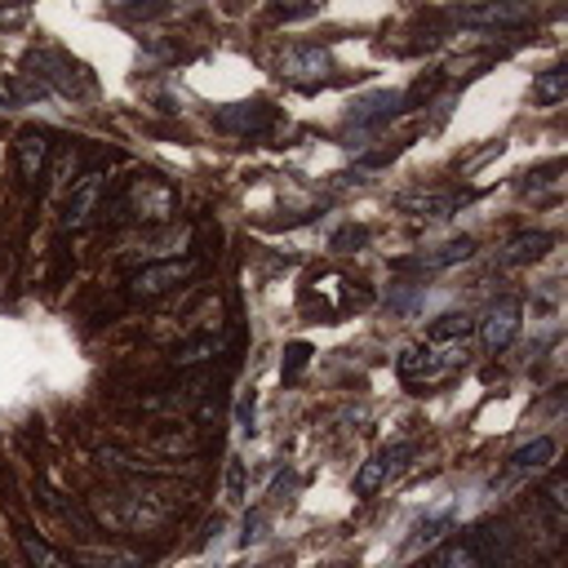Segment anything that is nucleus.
<instances>
[{
  "label": "nucleus",
  "mask_w": 568,
  "mask_h": 568,
  "mask_svg": "<svg viewBox=\"0 0 568 568\" xmlns=\"http://www.w3.org/2000/svg\"><path fill=\"white\" fill-rule=\"evenodd\" d=\"M178 511H182V498L174 489H147V485L93 498V515L102 524H111V528H121V533H156Z\"/></svg>",
  "instance_id": "obj_1"
},
{
  "label": "nucleus",
  "mask_w": 568,
  "mask_h": 568,
  "mask_svg": "<svg viewBox=\"0 0 568 568\" xmlns=\"http://www.w3.org/2000/svg\"><path fill=\"white\" fill-rule=\"evenodd\" d=\"M178 213V191L160 178V174H134L116 204H111L107 218H116V222H169Z\"/></svg>",
  "instance_id": "obj_2"
},
{
  "label": "nucleus",
  "mask_w": 568,
  "mask_h": 568,
  "mask_svg": "<svg viewBox=\"0 0 568 568\" xmlns=\"http://www.w3.org/2000/svg\"><path fill=\"white\" fill-rule=\"evenodd\" d=\"M27 67H32L27 71L32 80H41L45 89H58L63 98H89L93 93V76L76 58H67L63 49H32Z\"/></svg>",
  "instance_id": "obj_3"
},
{
  "label": "nucleus",
  "mask_w": 568,
  "mask_h": 568,
  "mask_svg": "<svg viewBox=\"0 0 568 568\" xmlns=\"http://www.w3.org/2000/svg\"><path fill=\"white\" fill-rule=\"evenodd\" d=\"M463 360H467V343H426V347H409L396 369L404 382H439Z\"/></svg>",
  "instance_id": "obj_4"
},
{
  "label": "nucleus",
  "mask_w": 568,
  "mask_h": 568,
  "mask_svg": "<svg viewBox=\"0 0 568 568\" xmlns=\"http://www.w3.org/2000/svg\"><path fill=\"white\" fill-rule=\"evenodd\" d=\"M191 276H196V258H165V263H147V267H138V271L125 280V293H130V298H138V302H152V298H165V293L182 289Z\"/></svg>",
  "instance_id": "obj_5"
},
{
  "label": "nucleus",
  "mask_w": 568,
  "mask_h": 568,
  "mask_svg": "<svg viewBox=\"0 0 568 568\" xmlns=\"http://www.w3.org/2000/svg\"><path fill=\"white\" fill-rule=\"evenodd\" d=\"M102 196H107V174L102 169H89L71 182L67 200H63V213H58V226L63 232H80V226H89L98 213H102Z\"/></svg>",
  "instance_id": "obj_6"
},
{
  "label": "nucleus",
  "mask_w": 568,
  "mask_h": 568,
  "mask_svg": "<svg viewBox=\"0 0 568 568\" xmlns=\"http://www.w3.org/2000/svg\"><path fill=\"white\" fill-rule=\"evenodd\" d=\"M458 23L476 32H506V27L533 23V5L528 0H480V5L458 10Z\"/></svg>",
  "instance_id": "obj_7"
},
{
  "label": "nucleus",
  "mask_w": 568,
  "mask_h": 568,
  "mask_svg": "<svg viewBox=\"0 0 568 568\" xmlns=\"http://www.w3.org/2000/svg\"><path fill=\"white\" fill-rule=\"evenodd\" d=\"M276 67H280V76L293 80V85H315V80L328 76L333 58H328V49H320V45H289Z\"/></svg>",
  "instance_id": "obj_8"
},
{
  "label": "nucleus",
  "mask_w": 568,
  "mask_h": 568,
  "mask_svg": "<svg viewBox=\"0 0 568 568\" xmlns=\"http://www.w3.org/2000/svg\"><path fill=\"white\" fill-rule=\"evenodd\" d=\"M218 125L226 134H267L276 125V107L271 102H232V107H222L218 111Z\"/></svg>",
  "instance_id": "obj_9"
},
{
  "label": "nucleus",
  "mask_w": 568,
  "mask_h": 568,
  "mask_svg": "<svg viewBox=\"0 0 568 568\" xmlns=\"http://www.w3.org/2000/svg\"><path fill=\"white\" fill-rule=\"evenodd\" d=\"M520 302L515 298H502L489 307V315L480 320V337H485V347L489 352H506L515 343V333H520Z\"/></svg>",
  "instance_id": "obj_10"
},
{
  "label": "nucleus",
  "mask_w": 568,
  "mask_h": 568,
  "mask_svg": "<svg viewBox=\"0 0 568 568\" xmlns=\"http://www.w3.org/2000/svg\"><path fill=\"white\" fill-rule=\"evenodd\" d=\"M404 458H413V444H391V448L374 453V458L356 471V498H374V493L387 485V476H391L396 467H404Z\"/></svg>",
  "instance_id": "obj_11"
},
{
  "label": "nucleus",
  "mask_w": 568,
  "mask_h": 568,
  "mask_svg": "<svg viewBox=\"0 0 568 568\" xmlns=\"http://www.w3.org/2000/svg\"><path fill=\"white\" fill-rule=\"evenodd\" d=\"M476 254V241L463 236V241H448V245H435V249H422L413 258H400L396 271H448V267H458Z\"/></svg>",
  "instance_id": "obj_12"
},
{
  "label": "nucleus",
  "mask_w": 568,
  "mask_h": 568,
  "mask_svg": "<svg viewBox=\"0 0 568 568\" xmlns=\"http://www.w3.org/2000/svg\"><path fill=\"white\" fill-rule=\"evenodd\" d=\"M400 111H404V93H396V89H378V93H365V98H356V102H352L347 121H352L356 130H374V125H382V121L400 116Z\"/></svg>",
  "instance_id": "obj_13"
},
{
  "label": "nucleus",
  "mask_w": 568,
  "mask_h": 568,
  "mask_svg": "<svg viewBox=\"0 0 568 568\" xmlns=\"http://www.w3.org/2000/svg\"><path fill=\"white\" fill-rule=\"evenodd\" d=\"M458 204H467V191H439V187H422V191H404L396 200V209L413 213V218H448Z\"/></svg>",
  "instance_id": "obj_14"
},
{
  "label": "nucleus",
  "mask_w": 568,
  "mask_h": 568,
  "mask_svg": "<svg viewBox=\"0 0 568 568\" xmlns=\"http://www.w3.org/2000/svg\"><path fill=\"white\" fill-rule=\"evenodd\" d=\"M49 152H54V143H49V134H45V130H23V134H19V143H14L19 178H23V182L45 178V169H49Z\"/></svg>",
  "instance_id": "obj_15"
},
{
  "label": "nucleus",
  "mask_w": 568,
  "mask_h": 568,
  "mask_svg": "<svg viewBox=\"0 0 568 568\" xmlns=\"http://www.w3.org/2000/svg\"><path fill=\"white\" fill-rule=\"evenodd\" d=\"M555 458H559L555 435H537V439H528V444H520V448L511 453L506 471H511V476H542V471L555 467Z\"/></svg>",
  "instance_id": "obj_16"
},
{
  "label": "nucleus",
  "mask_w": 568,
  "mask_h": 568,
  "mask_svg": "<svg viewBox=\"0 0 568 568\" xmlns=\"http://www.w3.org/2000/svg\"><path fill=\"white\" fill-rule=\"evenodd\" d=\"M550 245H555V236H550V232H520V236H511V241H506V249H502V267L537 263V258H546V254H550Z\"/></svg>",
  "instance_id": "obj_17"
},
{
  "label": "nucleus",
  "mask_w": 568,
  "mask_h": 568,
  "mask_svg": "<svg viewBox=\"0 0 568 568\" xmlns=\"http://www.w3.org/2000/svg\"><path fill=\"white\" fill-rule=\"evenodd\" d=\"M71 564H80V568H138L143 555L138 550H121V546H76Z\"/></svg>",
  "instance_id": "obj_18"
},
{
  "label": "nucleus",
  "mask_w": 568,
  "mask_h": 568,
  "mask_svg": "<svg viewBox=\"0 0 568 568\" xmlns=\"http://www.w3.org/2000/svg\"><path fill=\"white\" fill-rule=\"evenodd\" d=\"M19 546H23V559L32 564V568H76L71 564V555H63L58 546H49L45 537H36V533H19Z\"/></svg>",
  "instance_id": "obj_19"
},
{
  "label": "nucleus",
  "mask_w": 568,
  "mask_h": 568,
  "mask_svg": "<svg viewBox=\"0 0 568 568\" xmlns=\"http://www.w3.org/2000/svg\"><path fill=\"white\" fill-rule=\"evenodd\" d=\"M476 333V320L471 315H439L426 333V343H467V337Z\"/></svg>",
  "instance_id": "obj_20"
},
{
  "label": "nucleus",
  "mask_w": 568,
  "mask_h": 568,
  "mask_svg": "<svg viewBox=\"0 0 568 568\" xmlns=\"http://www.w3.org/2000/svg\"><path fill=\"white\" fill-rule=\"evenodd\" d=\"M533 98H537L542 107H559V102L568 98V71H564V67L542 71V76L533 80Z\"/></svg>",
  "instance_id": "obj_21"
},
{
  "label": "nucleus",
  "mask_w": 568,
  "mask_h": 568,
  "mask_svg": "<svg viewBox=\"0 0 568 568\" xmlns=\"http://www.w3.org/2000/svg\"><path fill=\"white\" fill-rule=\"evenodd\" d=\"M431 568H489V564L480 559V550H476L471 542H453V546H444V550L431 559Z\"/></svg>",
  "instance_id": "obj_22"
},
{
  "label": "nucleus",
  "mask_w": 568,
  "mask_h": 568,
  "mask_svg": "<svg viewBox=\"0 0 568 568\" xmlns=\"http://www.w3.org/2000/svg\"><path fill=\"white\" fill-rule=\"evenodd\" d=\"M218 352H222V337H200V343H191L174 356V365H200V360H213Z\"/></svg>",
  "instance_id": "obj_23"
},
{
  "label": "nucleus",
  "mask_w": 568,
  "mask_h": 568,
  "mask_svg": "<svg viewBox=\"0 0 568 568\" xmlns=\"http://www.w3.org/2000/svg\"><path fill=\"white\" fill-rule=\"evenodd\" d=\"M448 520H453L448 511H439V515H431L426 524H417V533H413V542H409V546L417 550L422 542H435V537H439V528H448Z\"/></svg>",
  "instance_id": "obj_24"
},
{
  "label": "nucleus",
  "mask_w": 568,
  "mask_h": 568,
  "mask_svg": "<svg viewBox=\"0 0 568 568\" xmlns=\"http://www.w3.org/2000/svg\"><path fill=\"white\" fill-rule=\"evenodd\" d=\"M226 498H232V502H245V463H232V467H226Z\"/></svg>",
  "instance_id": "obj_25"
},
{
  "label": "nucleus",
  "mask_w": 568,
  "mask_h": 568,
  "mask_svg": "<svg viewBox=\"0 0 568 568\" xmlns=\"http://www.w3.org/2000/svg\"><path fill=\"white\" fill-rule=\"evenodd\" d=\"M564 493H568V485L555 476V480H550V489H546V502H550V511H555V524L564 520V506H568V498H564Z\"/></svg>",
  "instance_id": "obj_26"
},
{
  "label": "nucleus",
  "mask_w": 568,
  "mask_h": 568,
  "mask_svg": "<svg viewBox=\"0 0 568 568\" xmlns=\"http://www.w3.org/2000/svg\"><path fill=\"white\" fill-rule=\"evenodd\" d=\"M307 356H311V347H307V343H293V347H289V360H285V374L293 378V374L307 365Z\"/></svg>",
  "instance_id": "obj_27"
},
{
  "label": "nucleus",
  "mask_w": 568,
  "mask_h": 568,
  "mask_svg": "<svg viewBox=\"0 0 568 568\" xmlns=\"http://www.w3.org/2000/svg\"><path fill=\"white\" fill-rule=\"evenodd\" d=\"M365 241H369V232H365V226H347L343 236H333V249H347V245H365Z\"/></svg>",
  "instance_id": "obj_28"
},
{
  "label": "nucleus",
  "mask_w": 568,
  "mask_h": 568,
  "mask_svg": "<svg viewBox=\"0 0 568 568\" xmlns=\"http://www.w3.org/2000/svg\"><path fill=\"white\" fill-rule=\"evenodd\" d=\"M276 5H302V0H276Z\"/></svg>",
  "instance_id": "obj_29"
}]
</instances>
